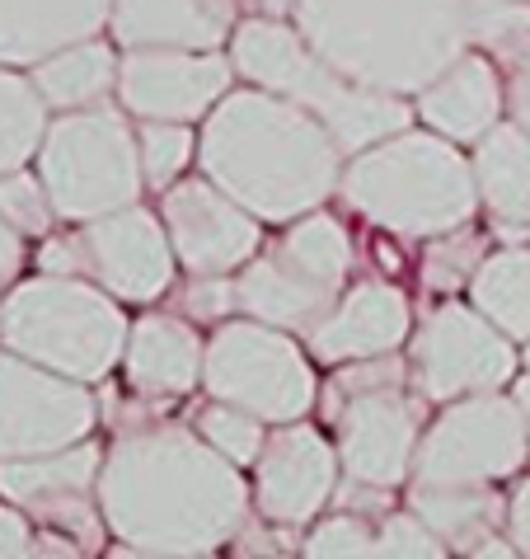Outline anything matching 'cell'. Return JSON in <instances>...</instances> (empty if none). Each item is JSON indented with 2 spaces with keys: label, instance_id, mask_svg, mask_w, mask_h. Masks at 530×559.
Here are the masks:
<instances>
[{
  "label": "cell",
  "instance_id": "14",
  "mask_svg": "<svg viewBox=\"0 0 530 559\" xmlns=\"http://www.w3.org/2000/svg\"><path fill=\"white\" fill-rule=\"evenodd\" d=\"M75 236V277H89L128 306H155L174 287V245L165 216L132 203L95 222H81Z\"/></svg>",
  "mask_w": 530,
  "mask_h": 559
},
{
  "label": "cell",
  "instance_id": "13",
  "mask_svg": "<svg viewBox=\"0 0 530 559\" xmlns=\"http://www.w3.org/2000/svg\"><path fill=\"white\" fill-rule=\"evenodd\" d=\"M99 442H75L43 456H5L0 461V499L20 503L28 518L48 532L75 540L81 550H99L108 532L99 508Z\"/></svg>",
  "mask_w": 530,
  "mask_h": 559
},
{
  "label": "cell",
  "instance_id": "23",
  "mask_svg": "<svg viewBox=\"0 0 530 559\" xmlns=\"http://www.w3.org/2000/svg\"><path fill=\"white\" fill-rule=\"evenodd\" d=\"M409 508L423 518L446 550L460 555H517L507 536V499L493 485H418L409 489Z\"/></svg>",
  "mask_w": 530,
  "mask_h": 559
},
{
  "label": "cell",
  "instance_id": "24",
  "mask_svg": "<svg viewBox=\"0 0 530 559\" xmlns=\"http://www.w3.org/2000/svg\"><path fill=\"white\" fill-rule=\"evenodd\" d=\"M113 0H0V67H34L108 28Z\"/></svg>",
  "mask_w": 530,
  "mask_h": 559
},
{
  "label": "cell",
  "instance_id": "6",
  "mask_svg": "<svg viewBox=\"0 0 530 559\" xmlns=\"http://www.w3.org/2000/svg\"><path fill=\"white\" fill-rule=\"evenodd\" d=\"M132 320L113 292L75 273H38L0 297V348L95 385L128 353Z\"/></svg>",
  "mask_w": 530,
  "mask_h": 559
},
{
  "label": "cell",
  "instance_id": "35",
  "mask_svg": "<svg viewBox=\"0 0 530 559\" xmlns=\"http://www.w3.org/2000/svg\"><path fill=\"white\" fill-rule=\"evenodd\" d=\"M376 555H389V559H442L450 550L436 540V532L418 518L413 508H403V512H385V518L376 522Z\"/></svg>",
  "mask_w": 530,
  "mask_h": 559
},
{
  "label": "cell",
  "instance_id": "34",
  "mask_svg": "<svg viewBox=\"0 0 530 559\" xmlns=\"http://www.w3.org/2000/svg\"><path fill=\"white\" fill-rule=\"evenodd\" d=\"M305 555L315 559H366L376 555V522L366 518V512H334V518L315 522L301 540Z\"/></svg>",
  "mask_w": 530,
  "mask_h": 559
},
{
  "label": "cell",
  "instance_id": "43",
  "mask_svg": "<svg viewBox=\"0 0 530 559\" xmlns=\"http://www.w3.org/2000/svg\"><path fill=\"white\" fill-rule=\"evenodd\" d=\"M526 367H530V344H526Z\"/></svg>",
  "mask_w": 530,
  "mask_h": 559
},
{
  "label": "cell",
  "instance_id": "38",
  "mask_svg": "<svg viewBox=\"0 0 530 559\" xmlns=\"http://www.w3.org/2000/svg\"><path fill=\"white\" fill-rule=\"evenodd\" d=\"M507 536H511V546H517V555H530V475L507 499Z\"/></svg>",
  "mask_w": 530,
  "mask_h": 559
},
{
  "label": "cell",
  "instance_id": "4",
  "mask_svg": "<svg viewBox=\"0 0 530 559\" xmlns=\"http://www.w3.org/2000/svg\"><path fill=\"white\" fill-rule=\"evenodd\" d=\"M338 193L357 216L399 240H432L442 230H456L479 207L470 155H460V142L432 128H403L348 155Z\"/></svg>",
  "mask_w": 530,
  "mask_h": 559
},
{
  "label": "cell",
  "instance_id": "11",
  "mask_svg": "<svg viewBox=\"0 0 530 559\" xmlns=\"http://www.w3.org/2000/svg\"><path fill=\"white\" fill-rule=\"evenodd\" d=\"M530 456V428L517 400L503 391L465 395L432 418L418 438L413 475L418 485H497L517 475Z\"/></svg>",
  "mask_w": 530,
  "mask_h": 559
},
{
  "label": "cell",
  "instance_id": "17",
  "mask_svg": "<svg viewBox=\"0 0 530 559\" xmlns=\"http://www.w3.org/2000/svg\"><path fill=\"white\" fill-rule=\"evenodd\" d=\"M160 216L189 273H240L263 250V222L207 175H183L160 193Z\"/></svg>",
  "mask_w": 530,
  "mask_h": 559
},
{
  "label": "cell",
  "instance_id": "16",
  "mask_svg": "<svg viewBox=\"0 0 530 559\" xmlns=\"http://www.w3.org/2000/svg\"><path fill=\"white\" fill-rule=\"evenodd\" d=\"M338 447L305 418L273 424L254 461V508L277 532H301L338 493Z\"/></svg>",
  "mask_w": 530,
  "mask_h": 559
},
{
  "label": "cell",
  "instance_id": "2",
  "mask_svg": "<svg viewBox=\"0 0 530 559\" xmlns=\"http://www.w3.org/2000/svg\"><path fill=\"white\" fill-rule=\"evenodd\" d=\"M197 165L258 222L287 226L338 193L348 155L315 114L249 85L202 118Z\"/></svg>",
  "mask_w": 530,
  "mask_h": 559
},
{
  "label": "cell",
  "instance_id": "12",
  "mask_svg": "<svg viewBox=\"0 0 530 559\" xmlns=\"http://www.w3.org/2000/svg\"><path fill=\"white\" fill-rule=\"evenodd\" d=\"M95 424L99 405L85 381L0 348V461L75 447Z\"/></svg>",
  "mask_w": 530,
  "mask_h": 559
},
{
  "label": "cell",
  "instance_id": "28",
  "mask_svg": "<svg viewBox=\"0 0 530 559\" xmlns=\"http://www.w3.org/2000/svg\"><path fill=\"white\" fill-rule=\"evenodd\" d=\"M52 108L38 95L34 75H20V67H0V175L24 169L38 155L48 136Z\"/></svg>",
  "mask_w": 530,
  "mask_h": 559
},
{
  "label": "cell",
  "instance_id": "36",
  "mask_svg": "<svg viewBox=\"0 0 530 559\" xmlns=\"http://www.w3.org/2000/svg\"><path fill=\"white\" fill-rule=\"evenodd\" d=\"M179 310L189 320H230L236 301V273H189V287L179 292Z\"/></svg>",
  "mask_w": 530,
  "mask_h": 559
},
{
  "label": "cell",
  "instance_id": "27",
  "mask_svg": "<svg viewBox=\"0 0 530 559\" xmlns=\"http://www.w3.org/2000/svg\"><path fill=\"white\" fill-rule=\"evenodd\" d=\"M470 301L517 344H530V250L503 245L489 250L470 277Z\"/></svg>",
  "mask_w": 530,
  "mask_h": 559
},
{
  "label": "cell",
  "instance_id": "15",
  "mask_svg": "<svg viewBox=\"0 0 530 559\" xmlns=\"http://www.w3.org/2000/svg\"><path fill=\"white\" fill-rule=\"evenodd\" d=\"M236 81V61L221 48H122L118 99L132 118L197 122L221 104Z\"/></svg>",
  "mask_w": 530,
  "mask_h": 559
},
{
  "label": "cell",
  "instance_id": "19",
  "mask_svg": "<svg viewBox=\"0 0 530 559\" xmlns=\"http://www.w3.org/2000/svg\"><path fill=\"white\" fill-rule=\"evenodd\" d=\"M503 108H507V75L479 48L460 52L427 90L413 95V114L423 118V128L442 132L460 146H474L483 132L497 128Z\"/></svg>",
  "mask_w": 530,
  "mask_h": 559
},
{
  "label": "cell",
  "instance_id": "8",
  "mask_svg": "<svg viewBox=\"0 0 530 559\" xmlns=\"http://www.w3.org/2000/svg\"><path fill=\"white\" fill-rule=\"evenodd\" d=\"M38 179L48 189L57 216L71 226L132 207L146 189L132 118L108 99L52 118L48 136L38 146Z\"/></svg>",
  "mask_w": 530,
  "mask_h": 559
},
{
  "label": "cell",
  "instance_id": "26",
  "mask_svg": "<svg viewBox=\"0 0 530 559\" xmlns=\"http://www.w3.org/2000/svg\"><path fill=\"white\" fill-rule=\"evenodd\" d=\"M118 52L113 43L95 38H81V43H67V48L48 52L43 61L28 67L34 75L38 95L48 99V108L57 114H71V108H95L118 90Z\"/></svg>",
  "mask_w": 530,
  "mask_h": 559
},
{
  "label": "cell",
  "instance_id": "20",
  "mask_svg": "<svg viewBox=\"0 0 530 559\" xmlns=\"http://www.w3.org/2000/svg\"><path fill=\"white\" fill-rule=\"evenodd\" d=\"M202 362H207V338L183 310H146L132 320L122 371L142 400H179L202 385Z\"/></svg>",
  "mask_w": 530,
  "mask_h": 559
},
{
  "label": "cell",
  "instance_id": "33",
  "mask_svg": "<svg viewBox=\"0 0 530 559\" xmlns=\"http://www.w3.org/2000/svg\"><path fill=\"white\" fill-rule=\"evenodd\" d=\"M0 216H5L20 236H34V240H43L61 222L48 189H43V179L28 175V169H10V175H0Z\"/></svg>",
  "mask_w": 530,
  "mask_h": 559
},
{
  "label": "cell",
  "instance_id": "37",
  "mask_svg": "<svg viewBox=\"0 0 530 559\" xmlns=\"http://www.w3.org/2000/svg\"><path fill=\"white\" fill-rule=\"evenodd\" d=\"M38 536H34V518L20 503H0V555H34Z\"/></svg>",
  "mask_w": 530,
  "mask_h": 559
},
{
  "label": "cell",
  "instance_id": "5",
  "mask_svg": "<svg viewBox=\"0 0 530 559\" xmlns=\"http://www.w3.org/2000/svg\"><path fill=\"white\" fill-rule=\"evenodd\" d=\"M230 61L249 85L273 90V95L301 104L305 114H315L342 155L376 146L413 122V99L385 95V90H371L352 75H342L287 20H268V14L240 20L236 34H230Z\"/></svg>",
  "mask_w": 530,
  "mask_h": 559
},
{
  "label": "cell",
  "instance_id": "40",
  "mask_svg": "<svg viewBox=\"0 0 530 559\" xmlns=\"http://www.w3.org/2000/svg\"><path fill=\"white\" fill-rule=\"evenodd\" d=\"M507 108H511V118L530 132V71H511L507 75Z\"/></svg>",
  "mask_w": 530,
  "mask_h": 559
},
{
  "label": "cell",
  "instance_id": "1",
  "mask_svg": "<svg viewBox=\"0 0 530 559\" xmlns=\"http://www.w3.org/2000/svg\"><path fill=\"white\" fill-rule=\"evenodd\" d=\"M95 493L108 532L132 555H216L244 532L254 503L240 465L189 424L122 428Z\"/></svg>",
  "mask_w": 530,
  "mask_h": 559
},
{
  "label": "cell",
  "instance_id": "31",
  "mask_svg": "<svg viewBox=\"0 0 530 559\" xmlns=\"http://www.w3.org/2000/svg\"><path fill=\"white\" fill-rule=\"evenodd\" d=\"M136 146H142V169L150 189H169L197 160V132L193 122H179V118H142Z\"/></svg>",
  "mask_w": 530,
  "mask_h": 559
},
{
  "label": "cell",
  "instance_id": "18",
  "mask_svg": "<svg viewBox=\"0 0 530 559\" xmlns=\"http://www.w3.org/2000/svg\"><path fill=\"white\" fill-rule=\"evenodd\" d=\"M413 334V306L395 283L362 277V283L342 287V297L315 330L305 334V348L324 367L362 362V357L399 353Z\"/></svg>",
  "mask_w": 530,
  "mask_h": 559
},
{
  "label": "cell",
  "instance_id": "41",
  "mask_svg": "<svg viewBox=\"0 0 530 559\" xmlns=\"http://www.w3.org/2000/svg\"><path fill=\"white\" fill-rule=\"evenodd\" d=\"M240 10L268 14V20H287V14H291V0H240Z\"/></svg>",
  "mask_w": 530,
  "mask_h": 559
},
{
  "label": "cell",
  "instance_id": "22",
  "mask_svg": "<svg viewBox=\"0 0 530 559\" xmlns=\"http://www.w3.org/2000/svg\"><path fill=\"white\" fill-rule=\"evenodd\" d=\"M338 297L342 292H329L324 283H315V277L296 269L287 254H277L273 245H263V250L236 273V301H240L244 316L277 324V330L301 334V338L329 316Z\"/></svg>",
  "mask_w": 530,
  "mask_h": 559
},
{
  "label": "cell",
  "instance_id": "9",
  "mask_svg": "<svg viewBox=\"0 0 530 559\" xmlns=\"http://www.w3.org/2000/svg\"><path fill=\"white\" fill-rule=\"evenodd\" d=\"M202 385L212 400L240 405L258 414L263 424H291L320 405V381L310 367V348L301 338L263 324L254 316L221 320L207 338V362H202Z\"/></svg>",
  "mask_w": 530,
  "mask_h": 559
},
{
  "label": "cell",
  "instance_id": "25",
  "mask_svg": "<svg viewBox=\"0 0 530 559\" xmlns=\"http://www.w3.org/2000/svg\"><path fill=\"white\" fill-rule=\"evenodd\" d=\"M474 183H479V207H489L507 240L530 230V132L517 118H503L474 142Z\"/></svg>",
  "mask_w": 530,
  "mask_h": 559
},
{
  "label": "cell",
  "instance_id": "39",
  "mask_svg": "<svg viewBox=\"0 0 530 559\" xmlns=\"http://www.w3.org/2000/svg\"><path fill=\"white\" fill-rule=\"evenodd\" d=\"M24 269V236L0 216V287H10Z\"/></svg>",
  "mask_w": 530,
  "mask_h": 559
},
{
  "label": "cell",
  "instance_id": "10",
  "mask_svg": "<svg viewBox=\"0 0 530 559\" xmlns=\"http://www.w3.org/2000/svg\"><path fill=\"white\" fill-rule=\"evenodd\" d=\"M517 377V338L470 301L442 297L409 334V381L427 405H450L465 395L503 391Z\"/></svg>",
  "mask_w": 530,
  "mask_h": 559
},
{
  "label": "cell",
  "instance_id": "7",
  "mask_svg": "<svg viewBox=\"0 0 530 559\" xmlns=\"http://www.w3.org/2000/svg\"><path fill=\"white\" fill-rule=\"evenodd\" d=\"M320 405L334 428L338 465L348 485L399 489L413 475L427 400L409 381V357L381 353L334 367L329 385L320 391Z\"/></svg>",
  "mask_w": 530,
  "mask_h": 559
},
{
  "label": "cell",
  "instance_id": "3",
  "mask_svg": "<svg viewBox=\"0 0 530 559\" xmlns=\"http://www.w3.org/2000/svg\"><path fill=\"white\" fill-rule=\"evenodd\" d=\"M291 24L342 75L403 99L470 52V0H291Z\"/></svg>",
  "mask_w": 530,
  "mask_h": 559
},
{
  "label": "cell",
  "instance_id": "30",
  "mask_svg": "<svg viewBox=\"0 0 530 559\" xmlns=\"http://www.w3.org/2000/svg\"><path fill=\"white\" fill-rule=\"evenodd\" d=\"M489 254V236L474 230L470 222L456 226V230H442V236L427 240L423 250V263H418V273H423V292L432 297H456L460 287H470L474 269Z\"/></svg>",
  "mask_w": 530,
  "mask_h": 559
},
{
  "label": "cell",
  "instance_id": "32",
  "mask_svg": "<svg viewBox=\"0 0 530 559\" xmlns=\"http://www.w3.org/2000/svg\"><path fill=\"white\" fill-rule=\"evenodd\" d=\"M193 428L221 456L236 461V465H254L258 452H263V442H268V424H263L258 414L240 409V405H226V400H212V405H202Z\"/></svg>",
  "mask_w": 530,
  "mask_h": 559
},
{
  "label": "cell",
  "instance_id": "21",
  "mask_svg": "<svg viewBox=\"0 0 530 559\" xmlns=\"http://www.w3.org/2000/svg\"><path fill=\"white\" fill-rule=\"evenodd\" d=\"M240 24V0H113L118 48H221Z\"/></svg>",
  "mask_w": 530,
  "mask_h": 559
},
{
  "label": "cell",
  "instance_id": "29",
  "mask_svg": "<svg viewBox=\"0 0 530 559\" xmlns=\"http://www.w3.org/2000/svg\"><path fill=\"white\" fill-rule=\"evenodd\" d=\"M470 48L489 52L503 75L530 71V5L526 0H470Z\"/></svg>",
  "mask_w": 530,
  "mask_h": 559
},
{
  "label": "cell",
  "instance_id": "42",
  "mask_svg": "<svg viewBox=\"0 0 530 559\" xmlns=\"http://www.w3.org/2000/svg\"><path fill=\"white\" fill-rule=\"evenodd\" d=\"M511 400H517V409L526 418V428H530V367H526V377L511 381Z\"/></svg>",
  "mask_w": 530,
  "mask_h": 559
}]
</instances>
